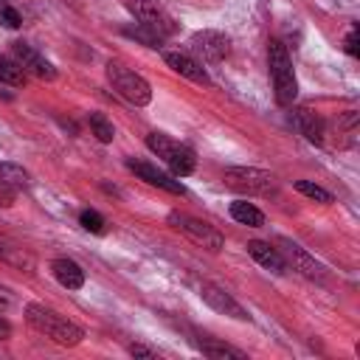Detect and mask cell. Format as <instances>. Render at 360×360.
Wrapping results in <instances>:
<instances>
[{
  "label": "cell",
  "instance_id": "484cf974",
  "mask_svg": "<svg viewBox=\"0 0 360 360\" xmlns=\"http://www.w3.org/2000/svg\"><path fill=\"white\" fill-rule=\"evenodd\" d=\"M0 22H3V25H8V28H20V25H22V17H20V11H17V8H11V6H6V3H0Z\"/></svg>",
  "mask_w": 360,
  "mask_h": 360
},
{
  "label": "cell",
  "instance_id": "4fadbf2b",
  "mask_svg": "<svg viewBox=\"0 0 360 360\" xmlns=\"http://www.w3.org/2000/svg\"><path fill=\"white\" fill-rule=\"evenodd\" d=\"M163 62H166L174 73L186 76V79H191V82H197V84H208V82H211L208 73H205V68H202L194 56H188V53H180V51H163Z\"/></svg>",
  "mask_w": 360,
  "mask_h": 360
},
{
  "label": "cell",
  "instance_id": "ffe728a7",
  "mask_svg": "<svg viewBox=\"0 0 360 360\" xmlns=\"http://www.w3.org/2000/svg\"><path fill=\"white\" fill-rule=\"evenodd\" d=\"M0 186H6L11 191H22V188H28V172L17 163H0Z\"/></svg>",
  "mask_w": 360,
  "mask_h": 360
},
{
  "label": "cell",
  "instance_id": "d6986e66",
  "mask_svg": "<svg viewBox=\"0 0 360 360\" xmlns=\"http://www.w3.org/2000/svg\"><path fill=\"white\" fill-rule=\"evenodd\" d=\"M200 352L211 360H248V354L242 349H233V346L217 343V340H200Z\"/></svg>",
  "mask_w": 360,
  "mask_h": 360
},
{
  "label": "cell",
  "instance_id": "e0dca14e",
  "mask_svg": "<svg viewBox=\"0 0 360 360\" xmlns=\"http://www.w3.org/2000/svg\"><path fill=\"white\" fill-rule=\"evenodd\" d=\"M51 273H53V278H56L62 287H68V290H79V287L84 284V270H82L73 259H53V262H51Z\"/></svg>",
  "mask_w": 360,
  "mask_h": 360
},
{
  "label": "cell",
  "instance_id": "d4e9b609",
  "mask_svg": "<svg viewBox=\"0 0 360 360\" xmlns=\"http://www.w3.org/2000/svg\"><path fill=\"white\" fill-rule=\"evenodd\" d=\"M79 222H82V228L84 231H90V233H104V217L98 214V211H93V208H84L82 214H79Z\"/></svg>",
  "mask_w": 360,
  "mask_h": 360
},
{
  "label": "cell",
  "instance_id": "2e32d148",
  "mask_svg": "<svg viewBox=\"0 0 360 360\" xmlns=\"http://www.w3.org/2000/svg\"><path fill=\"white\" fill-rule=\"evenodd\" d=\"M0 262L11 264V267H17V270H25V273H31V270L37 267L34 256H31L20 242H14L11 236H0Z\"/></svg>",
  "mask_w": 360,
  "mask_h": 360
},
{
  "label": "cell",
  "instance_id": "30bf717a",
  "mask_svg": "<svg viewBox=\"0 0 360 360\" xmlns=\"http://www.w3.org/2000/svg\"><path fill=\"white\" fill-rule=\"evenodd\" d=\"M127 169L135 172V174H138L141 180H146L149 186H158V188H163V191H169V194H186V188H183L180 180H174L172 174L160 172L158 166H152V163H146V160L129 158V160H127Z\"/></svg>",
  "mask_w": 360,
  "mask_h": 360
},
{
  "label": "cell",
  "instance_id": "f546056e",
  "mask_svg": "<svg viewBox=\"0 0 360 360\" xmlns=\"http://www.w3.org/2000/svg\"><path fill=\"white\" fill-rule=\"evenodd\" d=\"M8 335H11V323L0 315V338H8Z\"/></svg>",
  "mask_w": 360,
  "mask_h": 360
},
{
  "label": "cell",
  "instance_id": "7a4b0ae2",
  "mask_svg": "<svg viewBox=\"0 0 360 360\" xmlns=\"http://www.w3.org/2000/svg\"><path fill=\"white\" fill-rule=\"evenodd\" d=\"M267 59H270V76H273V90H276V101L281 107H290L298 96V82H295V70H292V59L287 53V48L278 39H270L267 45Z\"/></svg>",
  "mask_w": 360,
  "mask_h": 360
},
{
  "label": "cell",
  "instance_id": "ba28073f",
  "mask_svg": "<svg viewBox=\"0 0 360 360\" xmlns=\"http://www.w3.org/2000/svg\"><path fill=\"white\" fill-rule=\"evenodd\" d=\"M200 295H202V301L211 307V309H217V312H222V315H228V318H236V321H248L250 315L245 312V307L231 295V292H225L222 287H217V284H202L200 287Z\"/></svg>",
  "mask_w": 360,
  "mask_h": 360
},
{
  "label": "cell",
  "instance_id": "9a60e30c",
  "mask_svg": "<svg viewBox=\"0 0 360 360\" xmlns=\"http://www.w3.org/2000/svg\"><path fill=\"white\" fill-rule=\"evenodd\" d=\"M248 253L262 264V267H267L270 273H284L287 270V264H284V256L278 253V248L276 245H270V242H262V239H253V242H248Z\"/></svg>",
  "mask_w": 360,
  "mask_h": 360
},
{
  "label": "cell",
  "instance_id": "8fae6325",
  "mask_svg": "<svg viewBox=\"0 0 360 360\" xmlns=\"http://www.w3.org/2000/svg\"><path fill=\"white\" fill-rule=\"evenodd\" d=\"M11 56L22 65L25 73H34V76H39V79H53V76H56L53 65H51L42 53H37L31 45H25V42H14V45H11Z\"/></svg>",
  "mask_w": 360,
  "mask_h": 360
},
{
  "label": "cell",
  "instance_id": "83f0119b",
  "mask_svg": "<svg viewBox=\"0 0 360 360\" xmlns=\"http://www.w3.org/2000/svg\"><path fill=\"white\" fill-rule=\"evenodd\" d=\"M129 354H132V357H149V360H155V357H158V352H155V349L141 346V343H132V346H129Z\"/></svg>",
  "mask_w": 360,
  "mask_h": 360
},
{
  "label": "cell",
  "instance_id": "603a6c76",
  "mask_svg": "<svg viewBox=\"0 0 360 360\" xmlns=\"http://www.w3.org/2000/svg\"><path fill=\"white\" fill-rule=\"evenodd\" d=\"M124 34L127 37H132V39H138V42H143L146 48H160V42H163V37H158L152 28H146V25H135V28H124Z\"/></svg>",
  "mask_w": 360,
  "mask_h": 360
},
{
  "label": "cell",
  "instance_id": "ac0fdd59",
  "mask_svg": "<svg viewBox=\"0 0 360 360\" xmlns=\"http://www.w3.org/2000/svg\"><path fill=\"white\" fill-rule=\"evenodd\" d=\"M231 217H233L236 222L248 225V228H262V225H264V214H262L253 202H248V200H233V202H231Z\"/></svg>",
  "mask_w": 360,
  "mask_h": 360
},
{
  "label": "cell",
  "instance_id": "cb8c5ba5",
  "mask_svg": "<svg viewBox=\"0 0 360 360\" xmlns=\"http://www.w3.org/2000/svg\"><path fill=\"white\" fill-rule=\"evenodd\" d=\"M295 188H298L304 197L315 200V202H332V194H329L326 188H321V186L309 183V180H295Z\"/></svg>",
  "mask_w": 360,
  "mask_h": 360
},
{
  "label": "cell",
  "instance_id": "44dd1931",
  "mask_svg": "<svg viewBox=\"0 0 360 360\" xmlns=\"http://www.w3.org/2000/svg\"><path fill=\"white\" fill-rule=\"evenodd\" d=\"M0 82L8 87H22L25 84V70L14 56H0Z\"/></svg>",
  "mask_w": 360,
  "mask_h": 360
},
{
  "label": "cell",
  "instance_id": "9c48e42d",
  "mask_svg": "<svg viewBox=\"0 0 360 360\" xmlns=\"http://www.w3.org/2000/svg\"><path fill=\"white\" fill-rule=\"evenodd\" d=\"M191 48L205 59V62H222L231 53V42L219 31H197L191 37Z\"/></svg>",
  "mask_w": 360,
  "mask_h": 360
},
{
  "label": "cell",
  "instance_id": "7402d4cb",
  "mask_svg": "<svg viewBox=\"0 0 360 360\" xmlns=\"http://www.w3.org/2000/svg\"><path fill=\"white\" fill-rule=\"evenodd\" d=\"M87 124H90L93 135H96L101 143H110V141L115 138V129H112V124L107 121V115H101V112H90V115H87Z\"/></svg>",
  "mask_w": 360,
  "mask_h": 360
},
{
  "label": "cell",
  "instance_id": "7c38bea8",
  "mask_svg": "<svg viewBox=\"0 0 360 360\" xmlns=\"http://www.w3.org/2000/svg\"><path fill=\"white\" fill-rule=\"evenodd\" d=\"M278 245H281L278 253L284 256V264H292V270H298L307 278H321V264L304 248H298L295 242H287V239H281Z\"/></svg>",
  "mask_w": 360,
  "mask_h": 360
},
{
  "label": "cell",
  "instance_id": "5b68a950",
  "mask_svg": "<svg viewBox=\"0 0 360 360\" xmlns=\"http://www.w3.org/2000/svg\"><path fill=\"white\" fill-rule=\"evenodd\" d=\"M225 186L239 191V194H273L276 191V177L264 169H253V166H231L225 169Z\"/></svg>",
  "mask_w": 360,
  "mask_h": 360
},
{
  "label": "cell",
  "instance_id": "f1b7e54d",
  "mask_svg": "<svg viewBox=\"0 0 360 360\" xmlns=\"http://www.w3.org/2000/svg\"><path fill=\"white\" fill-rule=\"evenodd\" d=\"M8 307H11V292L6 287H0V312L8 309Z\"/></svg>",
  "mask_w": 360,
  "mask_h": 360
},
{
  "label": "cell",
  "instance_id": "6da1fadb",
  "mask_svg": "<svg viewBox=\"0 0 360 360\" xmlns=\"http://www.w3.org/2000/svg\"><path fill=\"white\" fill-rule=\"evenodd\" d=\"M25 321H28L37 332L48 335L51 340H56V343H62V346H76V343L84 338L82 326H76L73 321H68L65 315H59V312L42 307V304H28V307H25Z\"/></svg>",
  "mask_w": 360,
  "mask_h": 360
},
{
  "label": "cell",
  "instance_id": "8992f818",
  "mask_svg": "<svg viewBox=\"0 0 360 360\" xmlns=\"http://www.w3.org/2000/svg\"><path fill=\"white\" fill-rule=\"evenodd\" d=\"M169 225H172L174 231H180V233H186L191 242L202 245V248H205V250H211V253H217V250H222V248H225L222 233H219L214 225H208L205 219H197V217H188V214L172 211V214H169Z\"/></svg>",
  "mask_w": 360,
  "mask_h": 360
},
{
  "label": "cell",
  "instance_id": "5bb4252c",
  "mask_svg": "<svg viewBox=\"0 0 360 360\" xmlns=\"http://www.w3.org/2000/svg\"><path fill=\"white\" fill-rule=\"evenodd\" d=\"M290 121H292V127H295L307 141H312V143H323L326 124H323L312 110H307V107H295V110L290 112Z\"/></svg>",
  "mask_w": 360,
  "mask_h": 360
},
{
  "label": "cell",
  "instance_id": "4316f807",
  "mask_svg": "<svg viewBox=\"0 0 360 360\" xmlns=\"http://www.w3.org/2000/svg\"><path fill=\"white\" fill-rule=\"evenodd\" d=\"M346 53L349 56H357L360 53V45H357V25H352L349 37H346Z\"/></svg>",
  "mask_w": 360,
  "mask_h": 360
},
{
  "label": "cell",
  "instance_id": "277c9868",
  "mask_svg": "<svg viewBox=\"0 0 360 360\" xmlns=\"http://www.w3.org/2000/svg\"><path fill=\"white\" fill-rule=\"evenodd\" d=\"M146 146H149L158 158H163V160H166V166L172 169V174H174V177H186V174H191V172H194V166H197L194 152H191L188 146H183V143L172 141V138H169V135H163V132H149V135H146Z\"/></svg>",
  "mask_w": 360,
  "mask_h": 360
},
{
  "label": "cell",
  "instance_id": "52a82bcc",
  "mask_svg": "<svg viewBox=\"0 0 360 360\" xmlns=\"http://www.w3.org/2000/svg\"><path fill=\"white\" fill-rule=\"evenodd\" d=\"M127 8L132 11V17H135L141 25L152 28V31H155L158 37H163V39L177 31L172 14H169L166 8H160L155 0H127Z\"/></svg>",
  "mask_w": 360,
  "mask_h": 360
},
{
  "label": "cell",
  "instance_id": "3957f363",
  "mask_svg": "<svg viewBox=\"0 0 360 360\" xmlns=\"http://www.w3.org/2000/svg\"><path fill=\"white\" fill-rule=\"evenodd\" d=\"M107 79H110L112 90H115L121 98H127L129 104L143 107V104L152 101V87H149V82H146L141 73L124 68L121 62H107Z\"/></svg>",
  "mask_w": 360,
  "mask_h": 360
}]
</instances>
